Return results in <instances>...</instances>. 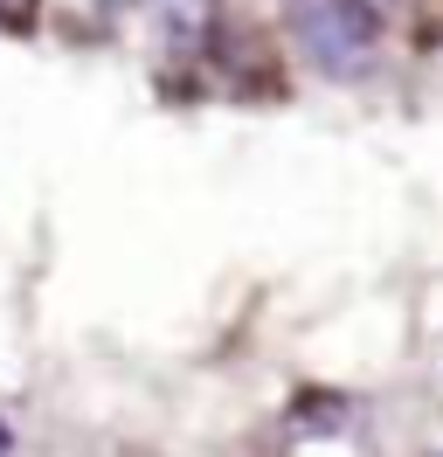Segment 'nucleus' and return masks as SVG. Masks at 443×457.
Returning <instances> with one entry per match:
<instances>
[{"mask_svg":"<svg viewBox=\"0 0 443 457\" xmlns=\"http://www.w3.org/2000/svg\"><path fill=\"white\" fill-rule=\"evenodd\" d=\"M132 14H153L166 35H194L201 29V14H208V0H125Z\"/></svg>","mask_w":443,"mask_h":457,"instance_id":"obj_2","label":"nucleus"},{"mask_svg":"<svg viewBox=\"0 0 443 457\" xmlns=\"http://www.w3.org/2000/svg\"><path fill=\"white\" fill-rule=\"evenodd\" d=\"M291 35L319 77H360L381 56V7L374 0H291Z\"/></svg>","mask_w":443,"mask_h":457,"instance_id":"obj_1","label":"nucleus"},{"mask_svg":"<svg viewBox=\"0 0 443 457\" xmlns=\"http://www.w3.org/2000/svg\"><path fill=\"white\" fill-rule=\"evenodd\" d=\"M7 451H14V429H7V423H0V457H7Z\"/></svg>","mask_w":443,"mask_h":457,"instance_id":"obj_4","label":"nucleus"},{"mask_svg":"<svg viewBox=\"0 0 443 457\" xmlns=\"http://www.w3.org/2000/svg\"><path fill=\"white\" fill-rule=\"evenodd\" d=\"M28 7L35 0H0V21H28Z\"/></svg>","mask_w":443,"mask_h":457,"instance_id":"obj_3","label":"nucleus"},{"mask_svg":"<svg viewBox=\"0 0 443 457\" xmlns=\"http://www.w3.org/2000/svg\"><path fill=\"white\" fill-rule=\"evenodd\" d=\"M437 457H443V451H437Z\"/></svg>","mask_w":443,"mask_h":457,"instance_id":"obj_5","label":"nucleus"}]
</instances>
